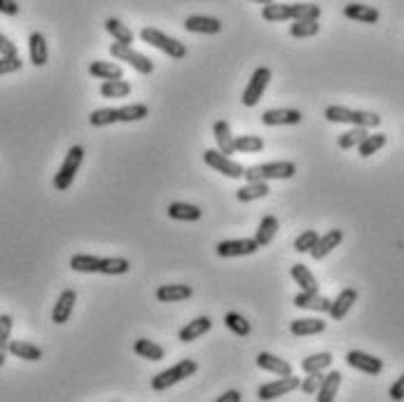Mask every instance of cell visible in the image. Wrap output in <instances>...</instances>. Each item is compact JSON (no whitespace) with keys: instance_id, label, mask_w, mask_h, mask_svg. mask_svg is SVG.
I'll return each instance as SVG.
<instances>
[{"instance_id":"cell-1","label":"cell","mask_w":404,"mask_h":402,"mask_svg":"<svg viewBox=\"0 0 404 402\" xmlns=\"http://www.w3.org/2000/svg\"><path fill=\"white\" fill-rule=\"evenodd\" d=\"M320 5L313 3H269L262 7V19L267 21H297V19H320Z\"/></svg>"},{"instance_id":"cell-2","label":"cell","mask_w":404,"mask_h":402,"mask_svg":"<svg viewBox=\"0 0 404 402\" xmlns=\"http://www.w3.org/2000/svg\"><path fill=\"white\" fill-rule=\"evenodd\" d=\"M325 120L336 124H353V127H379L381 117L370 111H351L346 106H327L325 108Z\"/></svg>"},{"instance_id":"cell-3","label":"cell","mask_w":404,"mask_h":402,"mask_svg":"<svg viewBox=\"0 0 404 402\" xmlns=\"http://www.w3.org/2000/svg\"><path fill=\"white\" fill-rule=\"evenodd\" d=\"M196 370H199L196 360H189V358H185V360H178L173 368H168V370L159 372V375L152 377V389L154 391H166V389H171V386H175L178 382H182V379H189Z\"/></svg>"},{"instance_id":"cell-4","label":"cell","mask_w":404,"mask_h":402,"mask_svg":"<svg viewBox=\"0 0 404 402\" xmlns=\"http://www.w3.org/2000/svg\"><path fill=\"white\" fill-rule=\"evenodd\" d=\"M297 173V166L292 162H269V164H257L244 171V178L248 182L253 180H288Z\"/></svg>"},{"instance_id":"cell-5","label":"cell","mask_w":404,"mask_h":402,"mask_svg":"<svg viewBox=\"0 0 404 402\" xmlns=\"http://www.w3.org/2000/svg\"><path fill=\"white\" fill-rule=\"evenodd\" d=\"M82 162H84V148L82 145H72L63 159L61 169H58V173L54 175V187L58 192H65V189L72 185V180H75L77 169L82 166Z\"/></svg>"},{"instance_id":"cell-6","label":"cell","mask_w":404,"mask_h":402,"mask_svg":"<svg viewBox=\"0 0 404 402\" xmlns=\"http://www.w3.org/2000/svg\"><path fill=\"white\" fill-rule=\"evenodd\" d=\"M141 38H143V42H148V45L161 49V52L168 54L171 58H182V56L187 54V47L182 45L180 40H175V38H171V35L157 31V28H150V26L143 28Z\"/></svg>"},{"instance_id":"cell-7","label":"cell","mask_w":404,"mask_h":402,"mask_svg":"<svg viewBox=\"0 0 404 402\" xmlns=\"http://www.w3.org/2000/svg\"><path fill=\"white\" fill-rule=\"evenodd\" d=\"M110 54H113L117 61H127L131 68H136L138 73H143V75H150L154 70V63L152 58H148L145 54L136 52L131 45H122V42H113L110 45Z\"/></svg>"},{"instance_id":"cell-8","label":"cell","mask_w":404,"mask_h":402,"mask_svg":"<svg viewBox=\"0 0 404 402\" xmlns=\"http://www.w3.org/2000/svg\"><path fill=\"white\" fill-rule=\"evenodd\" d=\"M203 162L210 166V169H215L217 173L227 175V178H244V166H241L239 162H234V159H229L225 155V152L220 150H206L203 152Z\"/></svg>"},{"instance_id":"cell-9","label":"cell","mask_w":404,"mask_h":402,"mask_svg":"<svg viewBox=\"0 0 404 402\" xmlns=\"http://www.w3.org/2000/svg\"><path fill=\"white\" fill-rule=\"evenodd\" d=\"M269 82H271V70L267 68V65L257 68L253 75H251V82H248L246 92H244V106L255 108L257 103H260L262 94H264V89L269 87Z\"/></svg>"},{"instance_id":"cell-10","label":"cell","mask_w":404,"mask_h":402,"mask_svg":"<svg viewBox=\"0 0 404 402\" xmlns=\"http://www.w3.org/2000/svg\"><path fill=\"white\" fill-rule=\"evenodd\" d=\"M299 384H302V379H297L295 375L281 377V379H276V382L260 386V391H257V398H260V400H276V398H281V396H288V393H292V391H297Z\"/></svg>"},{"instance_id":"cell-11","label":"cell","mask_w":404,"mask_h":402,"mask_svg":"<svg viewBox=\"0 0 404 402\" xmlns=\"http://www.w3.org/2000/svg\"><path fill=\"white\" fill-rule=\"evenodd\" d=\"M346 363L353 370L365 372V375H370V377H379L381 372H384V360L377 358V356L365 353V351H348V353H346Z\"/></svg>"},{"instance_id":"cell-12","label":"cell","mask_w":404,"mask_h":402,"mask_svg":"<svg viewBox=\"0 0 404 402\" xmlns=\"http://www.w3.org/2000/svg\"><path fill=\"white\" fill-rule=\"evenodd\" d=\"M260 251L255 239H234V241H220L215 246V253L220 258H244Z\"/></svg>"},{"instance_id":"cell-13","label":"cell","mask_w":404,"mask_h":402,"mask_svg":"<svg viewBox=\"0 0 404 402\" xmlns=\"http://www.w3.org/2000/svg\"><path fill=\"white\" fill-rule=\"evenodd\" d=\"M358 302V290L355 288H343L339 295H336L332 302H329V318L332 320H341L346 318V313L353 309V304Z\"/></svg>"},{"instance_id":"cell-14","label":"cell","mask_w":404,"mask_h":402,"mask_svg":"<svg viewBox=\"0 0 404 402\" xmlns=\"http://www.w3.org/2000/svg\"><path fill=\"white\" fill-rule=\"evenodd\" d=\"M262 122L267 127H292V124L302 122V113L295 111V108H271L262 115Z\"/></svg>"},{"instance_id":"cell-15","label":"cell","mask_w":404,"mask_h":402,"mask_svg":"<svg viewBox=\"0 0 404 402\" xmlns=\"http://www.w3.org/2000/svg\"><path fill=\"white\" fill-rule=\"evenodd\" d=\"M75 302H77V292L72 288H65L61 295H58L56 304H54V311H51V323H56V325L68 323Z\"/></svg>"},{"instance_id":"cell-16","label":"cell","mask_w":404,"mask_h":402,"mask_svg":"<svg viewBox=\"0 0 404 402\" xmlns=\"http://www.w3.org/2000/svg\"><path fill=\"white\" fill-rule=\"evenodd\" d=\"M341 241H343V232L341 230H329L327 234H322V237H318V241H315V246L311 248V258L313 260H325L327 255L341 244Z\"/></svg>"},{"instance_id":"cell-17","label":"cell","mask_w":404,"mask_h":402,"mask_svg":"<svg viewBox=\"0 0 404 402\" xmlns=\"http://www.w3.org/2000/svg\"><path fill=\"white\" fill-rule=\"evenodd\" d=\"M185 28L189 33H206V35H215L222 31V21L213 19V17H201V14H192L185 19Z\"/></svg>"},{"instance_id":"cell-18","label":"cell","mask_w":404,"mask_h":402,"mask_svg":"<svg viewBox=\"0 0 404 402\" xmlns=\"http://www.w3.org/2000/svg\"><path fill=\"white\" fill-rule=\"evenodd\" d=\"M210 327H213V320H210L208 316L194 318L192 323H187V325L178 332V339L182 341V344H192V341H196L199 337H203V334L208 332Z\"/></svg>"},{"instance_id":"cell-19","label":"cell","mask_w":404,"mask_h":402,"mask_svg":"<svg viewBox=\"0 0 404 402\" xmlns=\"http://www.w3.org/2000/svg\"><path fill=\"white\" fill-rule=\"evenodd\" d=\"M343 17L353 19V21H362V24H377L381 19V12L372 5H360V3H351L343 7Z\"/></svg>"},{"instance_id":"cell-20","label":"cell","mask_w":404,"mask_h":402,"mask_svg":"<svg viewBox=\"0 0 404 402\" xmlns=\"http://www.w3.org/2000/svg\"><path fill=\"white\" fill-rule=\"evenodd\" d=\"M295 306L299 309H308V311H320V313H327L329 311V299L322 297L320 292H306L302 290L299 295H295Z\"/></svg>"},{"instance_id":"cell-21","label":"cell","mask_w":404,"mask_h":402,"mask_svg":"<svg viewBox=\"0 0 404 402\" xmlns=\"http://www.w3.org/2000/svg\"><path fill=\"white\" fill-rule=\"evenodd\" d=\"M257 365H260L262 370H267V372H274V375H278V377L292 375V365L288 360H283V358L269 353V351H262V353L257 356Z\"/></svg>"},{"instance_id":"cell-22","label":"cell","mask_w":404,"mask_h":402,"mask_svg":"<svg viewBox=\"0 0 404 402\" xmlns=\"http://www.w3.org/2000/svg\"><path fill=\"white\" fill-rule=\"evenodd\" d=\"M28 54H31V63L33 65H45L49 58V49H47V40L42 33H31L28 35Z\"/></svg>"},{"instance_id":"cell-23","label":"cell","mask_w":404,"mask_h":402,"mask_svg":"<svg viewBox=\"0 0 404 402\" xmlns=\"http://www.w3.org/2000/svg\"><path fill=\"white\" fill-rule=\"evenodd\" d=\"M213 138L217 141V150L220 152H225V155H232V152H236V150H234V138H236V136L232 134L229 122L217 120L215 124H213Z\"/></svg>"},{"instance_id":"cell-24","label":"cell","mask_w":404,"mask_h":402,"mask_svg":"<svg viewBox=\"0 0 404 402\" xmlns=\"http://www.w3.org/2000/svg\"><path fill=\"white\" fill-rule=\"evenodd\" d=\"M327 323L322 318H297L290 323V332L295 337H308V334H320L325 332Z\"/></svg>"},{"instance_id":"cell-25","label":"cell","mask_w":404,"mask_h":402,"mask_svg":"<svg viewBox=\"0 0 404 402\" xmlns=\"http://www.w3.org/2000/svg\"><path fill=\"white\" fill-rule=\"evenodd\" d=\"M341 372H336L332 370L329 375H322V382H320V389L318 393H315V400L318 402H332L336 398V391H339V386H341Z\"/></svg>"},{"instance_id":"cell-26","label":"cell","mask_w":404,"mask_h":402,"mask_svg":"<svg viewBox=\"0 0 404 402\" xmlns=\"http://www.w3.org/2000/svg\"><path fill=\"white\" fill-rule=\"evenodd\" d=\"M168 215L173 220H182V222H196L201 220V208L194 206V203H185V201H173L168 206Z\"/></svg>"},{"instance_id":"cell-27","label":"cell","mask_w":404,"mask_h":402,"mask_svg":"<svg viewBox=\"0 0 404 402\" xmlns=\"http://www.w3.org/2000/svg\"><path fill=\"white\" fill-rule=\"evenodd\" d=\"M194 295L192 286H185V283H175V286H161L157 288V299L159 302H182V299H189Z\"/></svg>"},{"instance_id":"cell-28","label":"cell","mask_w":404,"mask_h":402,"mask_svg":"<svg viewBox=\"0 0 404 402\" xmlns=\"http://www.w3.org/2000/svg\"><path fill=\"white\" fill-rule=\"evenodd\" d=\"M276 232H278V220L274 215H264L262 220H260V227L255 230V241H257V246H269L271 241H274L276 237Z\"/></svg>"},{"instance_id":"cell-29","label":"cell","mask_w":404,"mask_h":402,"mask_svg":"<svg viewBox=\"0 0 404 402\" xmlns=\"http://www.w3.org/2000/svg\"><path fill=\"white\" fill-rule=\"evenodd\" d=\"M271 192L267 180H253L248 182V185H244L241 189H236V199L239 201H255V199H262V196H267Z\"/></svg>"},{"instance_id":"cell-30","label":"cell","mask_w":404,"mask_h":402,"mask_svg":"<svg viewBox=\"0 0 404 402\" xmlns=\"http://www.w3.org/2000/svg\"><path fill=\"white\" fill-rule=\"evenodd\" d=\"M290 274L292 279L297 281V286L306 290V292H318V279L311 274V269H308L306 265H292L290 267Z\"/></svg>"},{"instance_id":"cell-31","label":"cell","mask_w":404,"mask_h":402,"mask_svg":"<svg viewBox=\"0 0 404 402\" xmlns=\"http://www.w3.org/2000/svg\"><path fill=\"white\" fill-rule=\"evenodd\" d=\"M12 356L21 358V360H31V363H38L42 358V348H38L31 341H10V346H7Z\"/></svg>"},{"instance_id":"cell-32","label":"cell","mask_w":404,"mask_h":402,"mask_svg":"<svg viewBox=\"0 0 404 402\" xmlns=\"http://www.w3.org/2000/svg\"><path fill=\"white\" fill-rule=\"evenodd\" d=\"M89 75L99 77V80H122L124 70L117 63H110V61H91Z\"/></svg>"},{"instance_id":"cell-33","label":"cell","mask_w":404,"mask_h":402,"mask_svg":"<svg viewBox=\"0 0 404 402\" xmlns=\"http://www.w3.org/2000/svg\"><path fill=\"white\" fill-rule=\"evenodd\" d=\"M131 94V84L127 80H106L101 84V96L106 99H124Z\"/></svg>"},{"instance_id":"cell-34","label":"cell","mask_w":404,"mask_h":402,"mask_svg":"<svg viewBox=\"0 0 404 402\" xmlns=\"http://www.w3.org/2000/svg\"><path fill=\"white\" fill-rule=\"evenodd\" d=\"M134 351L138 356H143L145 360H164V348L152 339H136Z\"/></svg>"},{"instance_id":"cell-35","label":"cell","mask_w":404,"mask_h":402,"mask_svg":"<svg viewBox=\"0 0 404 402\" xmlns=\"http://www.w3.org/2000/svg\"><path fill=\"white\" fill-rule=\"evenodd\" d=\"M106 31L113 35L117 42H122V45H131V42H134V33H131V28L124 26L122 21L115 19V17L106 19Z\"/></svg>"},{"instance_id":"cell-36","label":"cell","mask_w":404,"mask_h":402,"mask_svg":"<svg viewBox=\"0 0 404 402\" xmlns=\"http://www.w3.org/2000/svg\"><path fill=\"white\" fill-rule=\"evenodd\" d=\"M225 325L229 327V330L236 334V337H248V334L253 332V325L248 323V318L241 316V313H236V311L227 313V316H225Z\"/></svg>"},{"instance_id":"cell-37","label":"cell","mask_w":404,"mask_h":402,"mask_svg":"<svg viewBox=\"0 0 404 402\" xmlns=\"http://www.w3.org/2000/svg\"><path fill=\"white\" fill-rule=\"evenodd\" d=\"M329 365H332V353L322 351V353L306 356L304 360H302V370L306 372V375H311V372H322V370H327Z\"/></svg>"},{"instance_id":"cell-38","label":"cell","mask_w":404,"mask_h":402,"mask_svg":"<svg viewBox=\"0 0 404 402\" xmlns=\"http://www.w3.org/2000/svg\"><path fill=\"white\" fill-rule=\"evenodd\" d=\"M129 269H131L129 260H124V258H101L99 274H106V276H120V274H127Z\"/></svg>"},{"instance_id":"cell-39","label":"cell","mask_w":404,"mask_h":402,"mask_svg":"<svg viewBox=\"0 0 404 402\" xmlns=\"http://www.w3.org/2000/svg\"><path fill=\"white\" fill-rule=\"evenodd\" d=\"M386 141H388L386 134H367L365 141L358 145L360 157H372V155H377V152L386 145Z\"/></svg>"},{"instance_id":"cell-40","label":"cell","mask_w":404,"mask_h":402,"mask_svg":"<svg viewBox=\"0 0 404 402\" xmlns=\"http://www.w3.org/2000/svg\"><path fill=\"white\" fill-rule=\"evenodd\" d=\"M320 31L318 19H297L295 24L290 26V35L292 38H311Z\"/></svg>"},{"instance_id":"cell-41","label":"cell","mask_w":404,"mask_h":402,"mask_svg":"<svg viewBox=\"0 0 404 402\" xmlns=\"http://www.w3.org/2000/svg\"><path fill=\"white\" fill-rule=\"evenodd\" d=\"M99 265H101V258H96V255H72V260H70V269L82 272V274L99 272Z\"/></svg>"},{"instance_id":"cell-42","label":"cell","mask_w":404,"mask_h":402,"mask_svg":"<svg viewBox=\"0 0 404 402\" xmlns=\"http://www.w3.org/2000/svg\"><path fill=\"white\" fill-rule=\"evenodd\" d=\"M148 106L143 103H131V106H124V108H117V120L120 122H138L143 117H148Z\"/></svg>"},{"instance_id":"cell-43","label":"cell","mask_w":404,"mask_h":402,"mask_svg":"<svg viewBox=\"0 0 404 402\" xmlns=\"http://www.w3.org/2000/svg\"><path fill=\"white\" fill-rule=\"evenodd\" d=\"M10 332H12V316L3 313L0 316V368L5 365V358H7V346H10Z\"/></svg>"},{"instance_id":"cell-44","label":"cell","mask_w":404,"mask_h":402,"mask_svg":"<svg viewBox=\"0 0 404 402\" xmlns=\"http://www.w3.org/2000/svg\"><path fill=\"white\" fill-rule=\"evenodd\" d=\"M367 138V127H355L346 131V134L339 136V148L341 150H351V148H358L360 143H362Z\"/></svg>"},{"instance_id":"cell-45","label":"cell","mask_w":404,"mask_h":402,"mask_svg":"<svg viewBox=\"0 0 404 402\" xmlns=\"http://www.w3.org/2000/svg\"><path fill=\"white\" fill-rule=\"evenodd\" d=\"M264 148L262 136H236L234 138V150L236 152H260Z\"/></svg>"},{"instance_id":"cell-46","label":"cell","mask_w":404,"mask_h":402,"mask_svg":"<svg viewBox=\"0 0 404 402\" xmlns=\"http://www.w3.org/2000/svg\"><path fill=\"white\" fill-rule=\"evenodd\" d=\"M89 122L91 127H108V124L120 122L117 120V108H99L89 115Z\"/></svg>"},{"instance_id":"cell-47","label":"cell","mask_w":404,"mask_h":402,"mask_svg":"<svg viewBox=\"0 0 404 402\" xmlns=\"http://www.w3.org/2000/svg\"><path fill=\"white\" fill-rule=\"evenodd\" d=\"M315 241H318V232H315V230H306V232H302L295 239V251L297 253H311V248L315 246Z\"/></svg>"},{"instance_id":"cell-48","label":"cell","mask_w":404,"mask_h":402,"mask_svg":"<svg viewBox=\"0 0 404 402\" xmlns=\"http://www.w3.org/2000/svg\"><path fill=\"white\" fill-rule=\"evenodd\" d=\"M320 382H322V372H311V375H306L304 382L299 384V389H302L306 396H315L320 389Z\"/></svg>"},{"instance_id":"cell-49","label":"cell","mask_w":404,"mask_h":402,"mask_svg":"<svg viewBox=\"0 0 404 402\" xmlns=\"http://www.w3.org/2000/svg\"><path fill=\"white\" fill-rule=\"evenodd\" d=\"M17 70H21V58L19 56H3V58H0V75L17 73Z\"/></svg>"},{"instance_id":"cell-50","label":"cell","mask_w":404,"mask_h":402,"mask_svg":"<svg viewBox=\"0 0 404 402\" xmlns=\"http://www.w3.org/2000/svg\"><path fill=\"white\" fill-rule=\"evenodd\" d=\"M0 54H3V56H17V45H14L10 38H5L3 33H0Z\"/></svg>"},{"instance_id":"cell-51","label":"cell","mask_w":404,"mask_h":402,"mask_svg":"<svg viewBox=\"0 0 404 402\" xmlns=\"http://www.w3.org/2000/svg\"><path fill=\"white\" fill-rule=\"evenodd\" d=\"M388 396H391V400H404V375L391 386V391H388Z\"/></svg>"},{"instance_id":"cell-52","label":"cell","mask_w":404,"mask_h":402,"mask_svg":"<svg viewBox=\"0 0 404 402\" xmlns=\"http://www.w3.org/2000/svg\"><path fill=\"white\" fill-rule=\"evenodd\" d=\"M0 12L7 14V17H14V14H19V5L14 0H0Z\"/></svg>"},{"instance_id":"cell-53","label":"cell","mask_w":404,"mask_h":402,"mask_svg":"<svg viewBox=\"0 0 404 402\" xmlns=\"http://www.w3.org/2000/svg\"><path fill=\"white\" fill-rule=\"evenodd\" d=\"M239 400H241L239 391H227L222 398H217V402H239Z\"/></svg>"},{"instance_id":"cell-54","label":"cell","mask_w":404,"mask_h":402,"mask_svg":"<svg viewBox=\"0 0 404 402\" xmlns=\"http://www.w3.org/2000/svg\"><path fill=\"white\" fill-rule=\"evenodd\" d=\"M253 3H260V5H269V3H274V0H253Z\"/></svg>"}]
</instances>
